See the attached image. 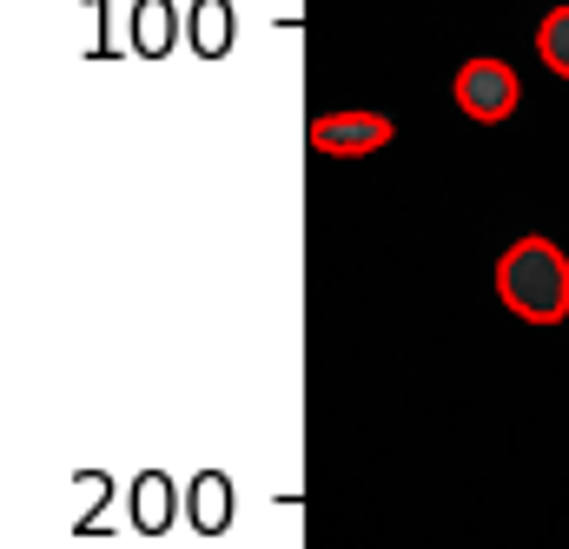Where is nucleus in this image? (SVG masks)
I'll use <instances>...</instances> for the list:
<instances>
[{
	"instance_id": "f03ea898",
	"label": "nucleus",
	"mask_w": 569,
	"mask_h": 549,
	"mask_svg": "<svg viewBox=\"0 0 569 549\" xmlns=\"http://www.w3.org/2000/svg\"><path fill=\"white\" fill-rule=\"evenodd\" d=\"M517 100H523V80H517L510 60L477 53V60L457 67V107H463L477 127H503V120L517 113Z\"/></svg>"
},
{
	"instance_id": "f257e3e1",
	"label": "nucleus",
	"mask_w": 569,
	"mask_h": 549,
	"mask_svg": "<svg viewBox=\"0 0 569 549\" xmlns=\"http://www.w3.org/2000/svg\"><path fill=\"white\" fill-rule=\"evenodd\" d=\"M497 298L523 318V325H563L569 318V259L557 239H517L497 259Z\"/></svg>"
},
{
	"instance_id": "7ed1b4c3",
	"label": "nucleus",
	"mask_w": 569,
	"mask_h": 549,
	"mask_svg": "<svg viewBox=\"0 0 569 549\" xmlns=\"http://www.w3.org/2000/svg\"><path fill=\"white\" fill-rule=\"evenodd\" d=\"M391 139H398V127L385 113H325V120H311V152H325V159L385 152Z\"/></svg>"
},
{
	"instance_id": "20e7f679",
	"label": "nucleus",
	"mask_w": 569,
	"mask_h": 549,
	"mask_svg": "<svg viewBox=\"0 0 569 549\" xmlns=\"http://www.w3.org/2000/svg\"><path fill=\"white\" fill-rule=\"evenodd\" d=\"M537 53H543V67L569 80V7H550L543 13V27H537Z\"/></svg>"
}]
</instances>
